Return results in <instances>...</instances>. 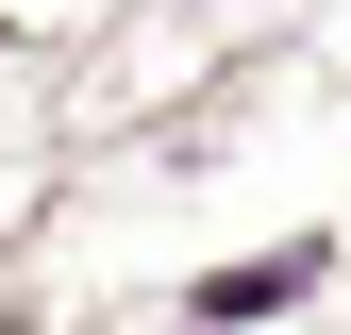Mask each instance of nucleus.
<instances>
[{"mask_svg":"<svg viewBox=\"0 0 351 335\" xmlns=\"http://www.w3.org/2000/svg\"><path fill=\"white\" fill-rule=\"evenodd\" d=\"M301 285H318L301 251H251V268H217V285H201V319H268V302H301Z\"/></svg>","mask_w":351,"mask_h":335,"instance_id":"1","label":"nucleus"}]
</instances>
